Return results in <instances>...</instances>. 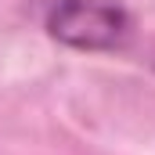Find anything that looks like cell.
<instances>
[{"mask_svg": "<svg viewBox=\"0 0 155 155\" xmlns=\"http://www.w3.org/2000/svg\"><path fill=\"white\" fill-rule=\"evenodd\" d=\"M43 29L69 51L108 54L130 43L134 15L123 0H47Z\"/></svg>", "mask_w": 155, "mask_h": 155, "instance_id": "cell-1", "label": "cell"}]
</instances>
